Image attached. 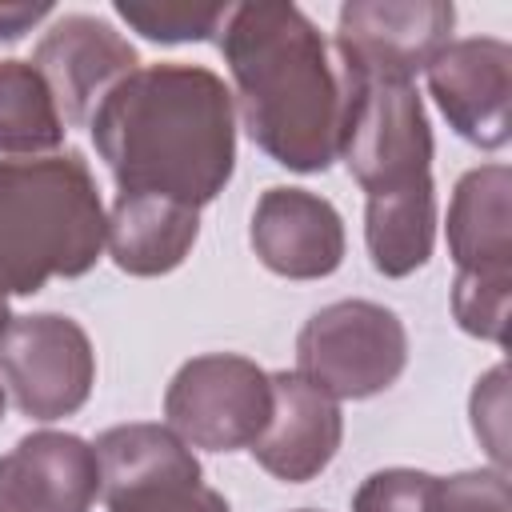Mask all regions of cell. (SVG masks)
Segmentation results:
<instances>
[{"mask_svg": "<svg viewBox=\"0 0 512 512\" xmlns=\"http://www.w3.org/2000/svg\"><path fill=\"white\" fill-rule=\"evenodd\" d=\"M120 192H156L200 208L236 168L228 84L200 64H148L120 80L88 120Z\"/></svg>", "mask_w": 512, "mask_h": 512, "instance_id": "obj_1", "label": "cell"}, {"mask_svg": "<svg viewBox=\"0 0 512 512\" xmlns=\"http://www.w3.org/2000/svg\"><path fill=\"white\" fill-rule=\"evenodd\" d=\"M248 136L292 172L336 160L344 84L324 36L296 4H236L220 28Z\"/></svg>", "mask_w": 512, "mask_h": 512, "instance_id": "obj_2", "label": "cell"}, {"mask_svg": "<svg viewBox=\"0 0 512 512\" xmlns=\"http://www.w3.org/2000/svg\"><path fill=\"white\" fill-rule=\"evenodd\" d=\"M104 208L80 152L0 160V292L32 296L84 276L104 248Z\"/></svg>", "mask_w": 512, "mask_h": 512, "instance_id": "obj_3", "label": "cell"}, {"mask_svg": "<svg viewBox=\"0 0 512 512\" xmlns=\"http://www.w3.org/2000/svg\"><path fill=\"white\" fill-rule=\"evenodd\" d=\"M336 156L348 164L368 196L400 192L432 172V128L412 84L396 80H348Z\"/></svg>", "mask_w": 512, "mask_h": 512, "instance_id": "obj_4", "label": "cell"}, {"mask_svg": "<svg viewBox=\"0 0 512 512\" xmlns=\"http://www.w3.org/2000/svg\"><path fill=\"white\" fill-rule=\"evenodd\" d=\"M296 372L332 400H368L396 384L408 364L400 316L372 300H336L296 336Z\"/></svg>", "mask_w": 512, "mask_h": 512, "instance_id": "obj_5", "label": "cell"}, {"mask_svg": "<svg viewBox=\"0 0 512 512\" xmlns=\"http://www.w3.org/2000/svg\"><path fill=\"white\" fill-rule=\"evenodd\" d=\"M164 416L192 448H252L272 416V376L232 352L196 356L172 376L164 392Z\"/></svg>", "mask_w": 512, "mask_h": 512, "instance_id": "obj_6", "label": "cell"}, {"mask_svg": "<svg viewBox=\"0 0 512 512\" xmlns=\"http://www.w3.org/2000/svg\"><path fill=\"white\" fill-rule=\"evenodd\" d=\"M448 0H348L336 16V56L348 80L412 84L452 44Z\"/></svg>", "mask_w": 512, "mask_h": 512, "instance_id": "obj_7", "label": "cell"}, {"mask_svg": "<svg viewBox=\"0 0 512 512\" xmlns=\"http://www.w3.org/2000/svg\"><path fill=\"white\" fill-rule=\"evenodd\" d=\"M0 376L24 416H72L84 408L96 380L88 332L60 312L16 316L0 336Z\"/></svg>", "mask_w": 512, "mask_h": 512, "instance_id": "obj_8", "label": "cell"}, {"mask_svg": "<svg viewBox=\"0 0 512 512\" xmlns=\"http://www.w3.org/2000/svg\"><path fill=\"white\" fill-rule=\"evenodd\" d=\"M32 68L48 84L64 124H88L100 100L140 68L136 48L100 16H60L36 44Z\"/></svg>", "mask_w": 512, "mask_h": 512, "instance_id": "obj_9", "label": "cell"}, {"mask_svg": "<svg viewBox=\"0 0 512 512\" xmlns=\"http://www.w3.org/2000/svg\"><path fill=\"white\" fill-rule=\"evenodd\" d=\"M428 88L448 124L476 148L508 144L512 100V48L492 36L448 44L428 64Z\"/></svg>", "mask_w": 512, "mask_h": 512, "instance_id": "obj_10", "label": "cell"}, {"mask_svg": "<svg viewBox=\"0 0 512 512\" xmlns=\"http://www.w3.org/2000/svg\"><path fill=\"white\" fill-rule=\"evenodd\" d=\"M340 436L344 416L324 388H316L300 372L272 376V416L252 440V456L264 472L288 484H304L332 464Z\"/></svg>", "mask_w": 512, "mask_h": 512, "instance_id": "obj_11", "label": "cell"}, {"mask_svg": "<svg viewBox=\"0 0 512 512\" xmlns=\"http://www.w3.org/2000/svg\"><path fill=\"white\" fill-rule=\"evenodd\" d=\"M96 496V448L72 432H32L0 456V512H88Z\"/></svg>", "mask_w": 512, "mask_h": 512, "instance_id": "obj_12", "label": "cell"}, {"mask_svg": "<svg viewBox=\"0 0 512 512\" xmlns=\"http://www.w3.org/2000/svg\"><path fill=\"white\" fill-rule=\"evenodd\" d=\"M248 236L260 264L288 280H320L344 260L340 212L304 188H268L252 212Z\"/></svg>", "mask_w": 512, "mask_h": 512, "instance_id": "obj_13", "label": "cell"}, {"mask_svg": "<svg viewBox=\"0 0 512 512\" xmlns=\"http://www.w3.org/2000/svg\"><path fill=\"white\" fill-rule=\"evenodd\" d=\"M512 172L484 164L460 176L448 204V252L464 276L512 280Z\"/></svg>", "mask_w": 512, "mask_h": 512, "instance_id": "obj_14", "label": "cell"}, {"mask_svg": "<svg viewBox=\"0 0 512 512\" xmlns=\"http://www.w3.org/2000/svg\"><path fill=\"white\" fill-rule=\"evenodd\" d=\"M200 236V208L156 192H120L104 224V244L120 272L164 276L184 264Z\"/></svg>", "mask_w": 512, "mask_h": 512, "instance_id": "obj_15", "label": "cell"}, {"mask_svg": "<svg viewBox=\"0 0 512 512\" xmlns=\"http://www.w3.org/2000/svg\"><path fill=\"white\" fill-rule=\"evenodd\" d=\"M364 240L372 268L380 276H408L428 264L436 240V188L432 176L408 184L400 192L368 196L364 208Z\"/></svg>", "mask_w": 512, "mask_h": 512, "instance_id": "obj_16", "label": "cell"}, {"mask_svg": "<svg viewBox=\"0 0 512 512\" xmlns=\"http://www.w3.org/2000/svg\"><path fill=\"white\" fill-rule=\"evenodd\" d=\"M92 448L100 460V496L152 484V480L200 476L192 448L164 424H120L100 432Z\"/></svg>", "mask_w": 512, "mask_h": 512, "instance_id": "obj_17", "label": "cell"}, {"mask_svg": "<svg viewBox=\"0 0 512 512\" xmlns=\"http://www.w3.org/2000/svg\"><path fill=\"white\" fill-rule=\"evenodd\" d=\"M60 108L32 60H0V152L40 156L60 148Z\"/></svg>", "mask_w": 512, "mask_h": 512, "instance_id": "obj_18", "label": "cell"}, {"mask_svg": "<svg viewBox=\"0 0 512 512\" xmlns=\"http://www.w3.org/2000/svg\"><path fill=\"white\" fill-rule=\"evenodd\" d=\"M232 4H188V0H116V16L140 36L160 44L212 40L220 36Z\"/></svg>", "mask_w": 512, "mask_h": 512, "instance_id": "obj_19", "label": "cell"}, {"mask_svg": "<svg viewBox=\"0 0 512 512\" xmlns=\"http://www.w3.org/2000/svg\"><path fill=\"white\" fill-rule=\"evenodd\" d=\"M108 512H232L228 500L208 488L200 476H176V480H152L124 492L104 496Z\"/></svg>", "mask_w": 512, "mask_h": 512, "instance_id": "obj_20", "label": "cell"}, {"mask_svg": "<svg viewBox=\"0 0 512 512\" xmlns=\"http://www.w3.org/2000/svg\"><path fill=\"white\" fill-rule=\"evenodd\" d=\"M508 292L512 280H492V276H464L456 272L452 284V312L464 332L504 344L508 340Z\"/></svg>", "mask_w": 512, "mask_h": 512, "instance_id": "obj_21", "label": "cell"}, {"mask_svg": "<svg viewBox=\"0 0 512 512\" xmlns=\"http://www.w3.org/2000/svg\"><path fill=\"white\" fill-rule=\"evenodd\" d=\"M436 480L416 468H384L372 472L352 496V512H432Z\"/></svg>", "mask_w": 512, "mask_h": 512, "instance_id": "obj_22", "label": "cell"}, {"mask_svg": "<svg viewBox=\"0 0 512 512\" xmlns=\"http://www.w3.org/2000/svg\"><path fill=\"white\" fill-rule=\"evenodd\" d=\"M432 512H512L504 472H460L436 480Z\"/></svg>", "mask_w": 512, "mask_h": 512, "instance_id": "obj_23", "label": "cell"}, {"mask_svg": "<svg viewBox=\"0 0 512 512\" xmlns=\"http://www.w3.org/2000/svg\"><path fill=\"white\" fill-rule=\"evenodd\" d=\"M472 428L484 440L488 456L504 468V460H508V452H504V364L492 368L476 384V392H472Z\"/></svg>", "mask_w": 512, "mask_h": 512, "instance_id": "obj_24", "label": "cell"}, {"mask_svg": "<svg viewBox=\"0 0 512 512\" xmlns=\"http://www.w3.org/2000/svg\"><path fill=\"white\" fill-rule=\"evenodd\" d=\"M52 16V4H0V40H20L32 24Z\"/></svg>", "mask_w": 512, "mask_h": 512, "instance_id": "obj_25", "label": "cell"}, {"mask_svg": "<svg viewBox=\"0 0 512 512\" xmlns=\"http://www.w3.org/2000/svg\"><path fill=\"white\" fill-rule=\"evenodd\" d=\"M12 324V316H8V296L0 292V336H4V328Z\"/></svg>", "mask_w": 512, "mask_h": 512, "instance_id": "obj_26", "label": "cell"}, {"mask_svg": "<svg viewBox=\"0 0 512 512\" xmlns=\"http://www.w3.org/2000/svg\"><path fill=\"white\" fill-rule=\"evenodd\" d=\"M0 416H4V392H0Z\"/></svg>", "mask_w": 512, "mask_h": 512, "instance_id": "obj_27", "label": "cell"}, {"mask_svg": "<svg viewBox=\"0 0 512 512\" xmlns=\"http://www.w3.org/2000/svg\"><path fill=\"white\" fill-rule=\"evenodd\" d=\"M296 512H316V508H296Z\"/></svg>", "mask_w": 512, "mask_h": 512, "instance_id": "obj_28", "label": "cell"}]
</instances>
